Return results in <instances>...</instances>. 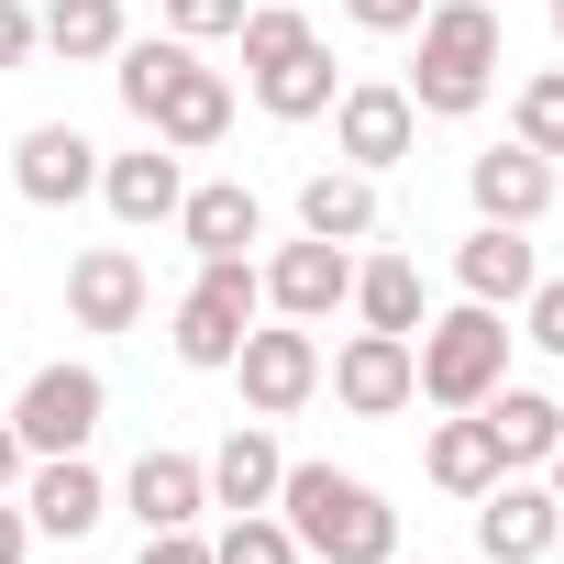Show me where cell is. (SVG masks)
<instances>
[{"instance_id": "obj_1", "label": "cell", "mask_w": 564, "mask_h": 564, "mask_svg": "<svg viewBox=\"0 0 564 564\" xmlns=\"http://www.w3.org/2000/svg\"><path fill=\"white\" fill-rule=\"evenodd\" d=\"M276 520L322 564H399V509L366 476H344V465H289L276 476Z\"/></svg>"}, {"instance_id": "obj_2", "label": "cell", "mask_w": 564, "mask_h": 564, "mask_svg": "<svg viewBox=\"0 0 564 564\" xmlns=\"http://www.w3.org/2000/svg\"><path fill=\"white\" fill-rule=\"evenodd\" d=\"M498 12L487 0H432L421 12V67H410V111L421 122H465V111H487V89H498Z\"/></svg>"}, {"instance_id": "obj_3", "label": "cell", "mask_w": 564, "mask_h": 564, "mask_svg": "<svg viewBox=\"0 0 564 564\" xmlns=\"http://www.w3.org/2000/svg\"><path fill=\"white\" fill-rule=\"evenodd\" d=\"M410 366H421V399H432V410H476L487 388H509V322H498L487 300H465V311L421 322Z\"/></svg>"}, {"instance_id": "obj_4", "label": "cell", "mask_w": 564, "mask_h": 564, "mask_svg": "<svg viewBox=\"0 0 564 564\" xmlns=\"http://www.w3.org/2000/svg\"><path fill=\"white\" fill-rule=\"evenodd\" d=\"M254 300H265L254 265H243V254H210V265L188 276V300H177V366H199V377L232 366V344L254 333Z\"/></svg>"}, {"instance_id": "obj_5", "label": "cell", "mask_w": 564, "mask_h": 564, "mask_svg": "<svg viewBox=\"0 0 564 564\" xmlns=\"http://www.w3.org/2000/svg\"><path fill=\"white\" fill-rule=\"evenodd\" d=\"M100 410H111L100 366H34L23 399H12V432H23V454H89Z\"/></svg>"}, {"instance_id": "obj_6", "label": "cell", "mask_w": 564, "mask_h": 564, "mask_svg": "<svg viewBox=\"0 0 564 564\" xmlns=\"http://www.w3.org/2000/svg\"><path fill=\"white\" fill-rule=\"evenodd\" d=\"M254 289H265V311H276V322H333V311L355 300V243L300 232V243H276V254L254 265Z\"/></svg>"}, {"instance_id": "obj_7", "label": "cell", "mask_w": 564, "mask_h": 564, "mask_svg": "<svg viewBox=\"0 0 564 564\" xmlns=\"http://www.w3.org/2000/svg\"><path fill=\"white\" fill-rule=\"evenodd\" d=\"M232 377H243V410H254V421H289V410L322 388V344H311L300 322L243 333V344H232Z\"/></svg>"}, {"instance_id": "obj_8", "label": "cell", "mask_w": 564, "mask_h": 564, "mask_svg": "<svg viewBox=\"0 0 564 564\" xmlns=\"http://www.w3.org/2000/svg\"><path fill=\"white\" fill-rule=\"evenodd\" d=\"M12 188H23L34 210H78V199L100 188V144H89L78 122H34V133L12 144Z\"/></svg>"}, {"instance_id": "obj_9", "label": "cell", "mask_w": 564, "mask_h": 564, "mask_svg": "<svg viewBox=\"0 0 564 564\" xmlns=\"http://www.w3.org/2000/svg\"><path fill=\"white\" fill-rule=\"evenodd\" d=\"M476 542H487V564H542L553 542H564V509H553V487H531L520 465L476 498Z\"/></svg>"}, {"instance_id": "obj_10", "label": "cell", "mask_w": 564, "mask_h": 564, "mask_svg": "<svg viewBox=\"0 0 564 564\" xmlns=\"http://www.w3.org/2000/svg\"><path fill=\"white\" fill-rule=\"evenodd\" d=\"M333 144H344V166H399L410 144H421V111H410V89H388V78H366V89H344L333 100Z\"/></svg>"}, {"instance_id": "obj_11", "label": "cell", "mask_w": 564, "mask_h": 564, "mask_svg": "<svg viewBox=\"0 0 564 564\" xmlns=\"http://www.w3.org/2000/svg\"><path fill=\"white\" fill-rule=\"evenodd\" d=\"M333 399H344L355 421H388V410H410V399H421L410 333H355V344L333 355Z\"/></svg>"}, {"instance_id": "obj_12", "label": "cell", "mask_w": 564, "mask_h": 564, "mask_svg": "<svg viewBox=\"0 0 564 564\" xmlns=\"http://www.w3.org/2000/svg\"><path fill=\"white\" fill-rule=\"evenodd\" d=\"M144 254L133 243H89L78 265H67V311H78V333H133L144 322Z\"/></svg>"}, {"instance_id": "obj_13", "label": "cell", "mask_w": 564, "mask_h": 564, "mask_svg": "<svg viewBox=\"0 0 564 564\" xmlns=\"http://www.w3.org/2000/svg\"><path fill=\"white\" fill-rule=\"evenodd\" d=\"M144 133H155V144H166V155H210V144H221V133H232V78H221V67H199V56H188V67H177V78H166V100H155V111H144Z\"/></svg>"}, {"instance_id": "obj_14", "label": "cell", "mask_w": 564, "mask_h": 564, "mask_svg": "<svg viewBox=\"0 0 564 564\" xmlns=\"http://www.w3.org/2000/svg\"><path fill=\"white\" fill-rule=\"evenodd\" d=\"M23 520L56 531V542H78V531L111 520V487L89 476V454H34V465H23Z\"/></svg>"}, {"instance_id": "obj_15", "label": "cell", "mask_w": 564, "mask_h": 564, "mask_svg": "<svg viewBox=\"0 0 564 564\" xmlns=\"http://www.w3.org/2000/svg\"><path fill=\"white\" fill-rule=\"evenodd\" d=\"M465 188H476V221H509V232H531V221L553 210V155H531V144H498V155H476V166H465Z\"/></svg>"}, {"instance_id": "obj_16", "label": "cell", "mask_w": 564, "mask_h": 564, "mask_svg": "<svg viewBox=\"0 0 564 564\" xmlns=\"http://www.w3.org/2000/svg\"><path fill=\"white\" fill-rule=\"evenodd\" d=\"M531 276H542V254H531L509 221H476V232L454 243V289L487 300V311H520V300H531Z\"/></svg>"}, {"instance_id": "obj_17", "label": "cell", "mask_w": 564, "mask_h": 564, "mask_svg": "<svg viewBox=\"0 0 564 564\" xmlns=\"http://www.w3.org/2000/svg\"><path fill=\"white\" fill-rule=\"evenodd\" d=\"M122 509H133L144 531H199V509H210V465H199V454H144V465L122 476Z\"/></svg>"}, {"instance_id": "obj_18", "label": "cell", "mask_w": 564, "mask_h": 564, "mask_svg": "<svg viewBox=\"0 0 564 564\" xmlns=\"http://www.w3.org/2000/svg\"><path fill=\"white\" fill-rule=\"evenodd\" d=\"M276 476H289L276 432H265V421H232L221 454H210V509H276Z\"/></svg>"}, {"instance_id": "obj_19", "label": "cell", "mask_w": 564, "mask_h": 564, "mask_svg": "<svg viewBox=\"0 0 564 564\" xmlns=\"http://www.w3.org/2000/svg\"><path fill=\"white\" fill-rule=\"evenodd\" d=\"M100 199H111V221H122V232H144V221H177L188 177H177V155H166V144H144V155H111V166H100Z\"/></svg>"}, {"instance_id": "obj_20", "label": "cell", "mask_w": 564, "mask_h": 564, "mask_svg": "<svg viewBox=\"0 0 564 564\" xmlns=\"http://www.w3.org/2000/svg\"><path fill=\"white\" fill-rule=\"evenodd\" d=\"M177 232H188V254L210 265V254H243V243L265 232V210H254V188H243V177H210V188H188V199H177Z\"/></svg>"}, {"instance_id": "obj_21", "label": "cell", "mask_w": 564, "mask_h": 564, "mask_svg": "<svg viewBox=\"0 0 564 564\" xmlns=\"http://www.w3.org/2000/svg\"><path fill=\"white\" fill-rule=\"evenodd\" d=\"M300 232H322V243H366V232H377V177H366V166H322V177L300 188Z\"/></svg>"}, {"instance_id": "obj_22", "label": "cell", "mask_w": 564, "mask_h": 564, "mask_svg": "<svg viewBox=\"0 0 564 564\" xmlns=\"http://www.w3.org/2000/svg\"><path fill=\"white\" fill-rule=\"evenodd\" d=\"M476 410H487V432H498L509 465H553V443H564V399H542V388H487Z\"/></svg>"}, {"instance_id": "obj_23", "label": "cell", "mask_w": 564, "mask_h": 564, "mask_svg": "<svg viewBox=\"0 0 564 564\" xmlns=\"http://www.w3.org/2000/svg\"><path fill=\"white\" fill-rule=\"evenodd\" d=\"M498 476H509V454H498L487 410H454V421L432 432V487H454V498H487Z\"/></svg>"}, {"instance_id": "obj_24", "label": "cell", "mask_w": 564, "mask_h": 564, "mask_svg": "<svg viewBox=\"0 0 564 564\" xmlns=\"http://www.w3.org/2000/svg\"><path fill=\"white\" fill-rule=\"evenodd\" d=\"M34 34H45V56H67V67H100V56H122V0H45L34 12Z\"/></svg>"}, {"instance_id": "obj_25", "label": "cell", "mask_w": 564, "mask_h": 564, "mask_svg": "<svg viewBox=\"0 0 564 564\" xmlns=\"http://www.w3.org/2000/svg\"><path fill=\"white\" fill-rule=\"evenodd\" d=\"M254 100H265L276 122H322V111L344 100V78H333V56H322V34H311L300 56H276V67H254Z\"/></svg>"}, {"instance_id": "obj_26", "label": "cell", "mask_w": 564, "mask_h": 564, "mask_svg": "<svg viewBox=\"0 0 564 564\" xmlns=\"http://www.w3.org/2000/svg\"><path fill=\"white\" fill-rule=\"evenodd\" d=\"M355 311H366V333H421V265L410 254L355 265Z\"/></svg>"}, {"instance_id": "obj_27", "label": "cell", "mask_w": 564, "mask_h": 564, "mask_svg": "<svg viewBox=\"0 0 564 564\" xmlns=\"http://www.w3.org/2000/svg\"><path fill=\"white\" fill-rule=\"evenodd\" d=\"M188 56H199V45H177V34H144V45H133V34H122V56H111V89H122V111H133V122H144V111H155V100H166V78H177V67H188Z\"/></svg>"}, {"instance_id": "obj_28", "label": "cell", "mask_w": 564, "mask_h": 564, "mask_svg": "<svg viewBox=\"0 0 564 564\" xmlns=\"http://www.w3.org/2000/svg\"><path fill=\"white\" fill-rule=\"evenodd\" d=\"M210 564H300V531L276 520V509H232L221 542H210Z\"/></svg>"}, {"instance_id": "obj_29", "label": "cell", "mask_w": 564, "mask_h": 564, "mask_svg": "<svg viewBox=\"0 0 564 564\" xmlns=\"http://www.w3.org/2000/svg\"><path fill=\"white\" fill-rule=\"evenodd\" d=\"M509 122H520V144H531V155H564V67H542V78H520V100H509Z\"/></svg>"}, {"instance_id": "obj_30", "label": "cell", "mask_w": 564, "mask_h": 564, "mask_svg": "<svg viewBox=\"0 0 564 564\" xmlns=\"http://www.w3.org/2000/svg\"><path fill=\"white\" fill-rule=\"evenodd\" d=\"M243 67H276V56H300L311 45V12H289V0H265V12H243Z\"/></svg>"}, {"instance_id": "obj_31", "label": "cell", "mask_w": 564, "mask_h": 564, "mask_svg": "<svg viewBox=\"0 0 564 564\" xmlns=\"http://www.w3.org/2000/svg\"><path fill=\"white\" fill-rule=\"evenodd\" d=\"M166 34L177 45H221V34H243V0H166Z\"/></svg>"}, {"instance_id": "obj_32", "label": "cell", "mask_w": 564, "mask_h": 564, "mask_svg": "<svg viewBox=\"0 0 564 564\" xmlns=\"http://www.w3.org/2000/svg\"><path fill=\"white\" fill-rule=\"evenodd\" d=\"M520 344H542L564 366V276H531V300H520Z\"/></svg>"}, {"instance_id": "obj_33", "label": "cell", "mask_w": 564, "mask_h": 564, "mask_svg": "<svg viewBox=\"0 0 564 564\" xmlns=\"http://www.w3.org/2000/svg\"><path fill=\"white\" fill-rule=\"evenodd\" d=\"M34 56H45L34 12H23V0H0V78H12V67H34Z\"/></svg>"}, {"instance_id": "obj_34", "label": "cell", "mask_w": 564, "mask_h": 564, "mask_svg": "<svg viewBox=\"0 0 564 564\" xmlns=\"http://www.w3.org/2000/svg\"><path fill=\"white\" fill-rule=\"evenodd\" d=\"M344 12H355L366 34H421V12H432V0H344Z\"/></svg>"}, {"instance_id": "obj_35", "label": "cell", "mask_w": 564, "mask_h": 564, "mask_svg": "<svg viewBox=\"0 0 564 564\" xmlns=\"http://www.w3.org/2000/svg\"><path fill=\"white\" fill-rule=\"evenodd\" d=\"M144 564H210L199 531H144Z\"/></svg>"}, {"instance_id": "obj_36", "label": "cell", "mask_w": 564, "mask_h": 564, "mask_svg": "<svg viewBox=\"0 0 564 564\" xmlns=\"http://www.w3.org/2000/svg\"><path fill=\"white\" fill-rule=\"evenodd\" d=\"M34 553V520H23V498H0V564H23Z\"/></svg>"}, {"instance_id": "obj_37", "label": "cell", "mask_w": 564, "mask_h": 564, "mask_svg": "<svg viewBox=\"0 0 564 564\" xmlns=\"http://www.w3.org/2000/svg\"><path fill=\"white\" fill-rule=\"evenodd\" d=\"M23 465H34V454H23V432H12V421H0V498H12V487H23Z\"/></svg>"}, {"instance_id": "obj_38", "label": "cell", "mask_w": 564, "mask_h": 564, "mask_svg": "<svg viewBox=\"0 0 564 564\" xmlns=\"http://www.w3.org/2000/svg\"><path fill=\"white\" fill-rule=\"evenodd\" d=\"M542 487H553V509H564V443H553V476H542Z\"/></svg>"}, {"instance_id": "obj_39", "label": "cell", "mask_w": 564, "mask_h": 564, "mask_svg": "<svg viewBox=\"0 0 564 564\" xmlns=\"http://www.w3.org/2000/svg\"><path fill=\"white\" fill-rule=\"evenodd\" d=\"M553 34H564V0H553Z\"/></svg>"}]
</instances>
